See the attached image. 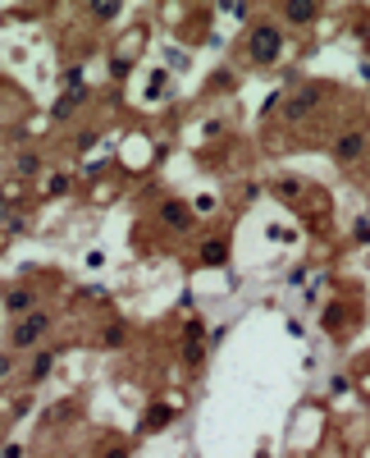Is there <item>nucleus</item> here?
<instances>
[{
    "mask_svg": "<svg viewBox=\"0 0 370 458\" xmlns=\"http://www.w3.org/2000/svg\"><path fill=\"white\" fill-rule=\"evenodd\" d=\"M279 51H284V28L279 23H256L251 28V37H247V60L251 64H275L279 60Z\"/></svg>",
    "mask_w": 370,
    "mask_h": 458,
    "instance_id": "nucleus-1",
    "label": "nucleus"
},
{
    "mask_svg": "<svg viewBox=\"0 0 370 458\" xmlns=\"http://www.w3.org/2000/svg\"><path fill=\"white\" fill-rule=\"evenodd\" d=\"M46 330H51V311H28V316L9 330V348H32Z\"/></svg>",
    "mask_w": 370,
    "mask_h": 458,
    "instance_id": "nucleus-2",
    "label": "nucleus"
},
{
    "mask_svg": "<svg viewBox=\"0 0 370 458\" xmlns=\"http://www.w3.org/2000/svg\"><path fill=\"white\" fill-rule=\"evenodd\" d=\"M155 220H160L165 229L183 234V229H192V207H183V202H165V207L155 211Z\"/></svg>",
    "mask_w": 370,
    "mask_h": 458,
    "instance_id": "nucleus-3",
    "label": "nucleus"
},
{
    "mask_svg": "<svg viewBox=\"0 0 370 458\" xmlns=\"http://www.w3.org/2000/svg\"><path fill=\"white\" fill-rule=\"evenodd\" d=\"M320 105V87H302V92L288 96V105H284V115L288 120H302V115H311Z\"/></svg>",
    "mask_w": 370,
    "mask_h": 458,
    "instance_id": "nucleus-4",
    "label": "nucleus"
},
{
    "mask_svg": "<svg viewBox=\"0 0 370 458\" xmlns=\"http://www.w3.org/2000/svg\"><path fill=\"white\" fill-rule=\"evenodd\" d=\"M362 151H366V133H357V129L343 133V138L334 142V161H338V165H352Z\"/></svg>",
    "mask_w": 370,
    "mask_h": 458,
    "instance_id": "nucleus-5",
    "label": "nucleus"
},
{
    "mask_svg": "<svg viewBox=\"0 0 370 458\" xmlns=\"http://www.w3.org/2000/svg\"><path fill=\"white\" fill-rule=\"evenodd\" d=\"M37 303V289H5V298H0V307L9 311V316H23V311H32Z\"/></svg>",
    "mask_w": 370,
    "mask_h": 458,
    "instance_id": "nucleus-6",
    "label": "nucleus"
},
{
    "mask_svg": "<svg viewBox=\"0 0 370 458\" xmlns=\"http://www.w3.org/2000/svg\"><path fill=\"white\" fill-rule=\"evenodd\" d=\"M51 367H55V353H51V348H42V353H37L32 357V367H28V381H46V376H51Z\"/></svg>",
    "mask_w": 370,
    "mask_h": 458,
    "instance_id": "nucleus-7",
    "label": "nucleus"
},
{
    "mask_svg": "<svg viewBox=\"0 0 370 458\" xmlns=\"http://www.w3.org/2000/svg\"><path fill=\"white\" fill-rule=\"evenodd\" d=\"M284 18H288V23H311V18H316V5H311V0H288Z\"/></svg>",
    "mask_w": 370,
    "mask_h": 458,
    "instance_id": "nucleus-8",
    "label": "nucleus"
},
{
    "mask_svg": "<svg viewBox=\"0 0 370 458\" xmlns=\"http://www.w3.org/2000/svg\"><path fill=\"white\" fill-rule=\"evenodd\" d=\"M229 261V243L224 239H210L206 248H201V266H224Z\"/></svg>",
    "mask_w": 370,
    "mask_h": 458,
    "instance_id": "nucleus-9",
    "label": "nucleus"
},
{
    "mask_svg": "<svg viewBox=\"0 0 370 458\" xmlns=\"http://www.w3.org/2000/svg\"><path fill=\"white\" fill-rule=\"evenodd\" d=\"M201 335H206V321L192 316L188 326H183V339H188V348H197V344H201Z\"/></svg>",
    "mask_w": 370,
    "mask_h": 458,
    "instance_id": "nucleus-10",
    "label": "nucleus"
},
{
    "mask_svg": "<svg viewBox=\"0 0 370 458\" xmlns=\"http://www.w3.org/2000/svg\"><path fill=\"white\" fill-rule=\"evenodd\" d=\"M169 408H151V413H147V422H142V426H147V431H151V426H165V422H169Z\"/></svg>",
    "mask_w": 370,
    "mask_h": 458,
    "instance_id": "nucleus-11",
    "label": "nucleus"
},
{
    "mask_svg": "<svg viewBox=\"0 0 370 458\" xmlns=\"http://www.w3.org/2000/svg\"><path fill=\"white\" fill-rule=\"evenodd\" d=\"M124 335H129V330H124V326H105V344H124Z\"/></svg>",
    "mask_w": 370,
    "mask_h": 458,
    "instance_id": "nucleus-12",
    "label": "nucleus"
},
{
    "mask_svg": "<svg viewBox=\"0 0 370 458\" xmlns=\"http://www.w3.org/2000/svg\"><path fill=\"white\" fill-rule=\"evenodd\" d=\"M92 14L105 23V18H119V5H92Z\"/></svg>",
    "mask_w": 370,
    "mask_h": 458,
    "instance_id": "nucleus-13",
    "label": "nucleus"
},
{
    "mask_svg": "<svg viewBox=\"0 0 370 458\" xmlns=\"http://www.w3.org/2000/svg\"><path fill=\"white\" fill-rule=\"evenodd\" d=\"M14 367H18V362H14V357H9V353H5V357H0V385H5V381H9V372H14Z\"/></svg>",
    "mask_w": 370,
    "mask_h": 458,
    "instance_id": "nucleus-14",
    "label": "nucleus"
},
{
    "mask_svg": "<svg viewBox=\"0 0 370 458\" xmlns=\"http://www.w3.org/2000/svg\"><path fill=\"white\" fill-rule=\"evenodd\" d=\"M352 234H357V243H370V220H357Z\"/></svg>",
    "mask_w": 370,
    "mask_h": 458,
    "instance_id": "nucleus-15",
    "label": "nucleus"
},
{
    "mask_svg": "<svg viewBox=\"0 0 370 458\" xmlns=\"http://www.w3.org/2000/svg\"><path fill=\"white\" fill-rule=\"evenodd\" d=\"M37 170V156H18V174H32Z\"/></svg>",
    "mask_w": 370,
    "mask_h": 458,
    "instance_id": "nucleus-16",
    "label": "nucleus"
}]
</instances>
